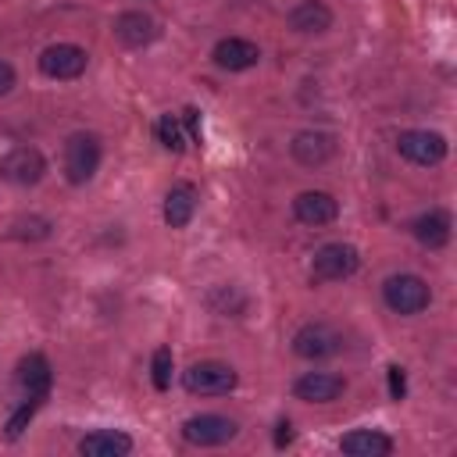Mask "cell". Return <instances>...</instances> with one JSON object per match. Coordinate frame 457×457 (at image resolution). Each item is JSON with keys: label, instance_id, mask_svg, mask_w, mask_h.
Returning a JSON list of instances; mask_svg holds the SVG:
<instances>
[{"label": "cell", "instance_id": "1", "mask_svg": "<svg viewBox=\"0 0 457 457\" xmlns=\"http://www.w3.org/2000/svg\"><path fill=\"white\" fill-rule=\"evenodd\" d=\"M104 146L96 132H71L64 139V179L71 186H86L100 168Z\"/></svg>", "mask_w": 457, "mask_h": 457}, {"label": "cell", "instance_id": "2", "mask_svg": "<svg viewBox=\"0 0 457 457\" xmlns=\"http://www.w3.org/2000/svg\"><path fill=\"white\" fill-rule=\"evenodd\" d=\"M382 300L393 314H421L428 303H432V289L421 275H411V271H400V275H389L382 282Z\"/></svg>", "mask_w": 457, "mask_h": 457}, {"label": "cell", "instance_id": "3", "mask_svg": "<svg viewBox=\"0 0 457 457\" xmlns=\"http://www.w3.org/2000/svg\"><path fill=\"white\" fill-rule=\"evenodd\" d=\"M236 382H239V375L225 361H196L182 371V386L193 396H225L236 389Z\"/></svg>", "mask_w": 457, "mask_h": 457}, {"label": "cell", "instance_id": "4", "mask_svg": "<svg viewBox=\"0 0 457 457\" xmlns=\"http://www.w3.org/2000/svg\"><path fill=\"white\" fill-rule=\"evenodd\" d=\"M361 268V253L350 243H325L311 257V278L314 282H343Z\"/></svg>", "mask_w": 457, "mask_h": 457}, {"label": "cell", "instance_id": "5", "mask_svg": "<svg viewBox=\"0 0 457 457\" xmlns=\"http://www.w3.org/2000/svg\"><path fill=\"white\" fill-rule=\"evenodd\" d=\"M396 150L403 161L411 164H421V168H432L446 157V139L432 129H403L396 136Z\"/></svg>", "mask_w": 457, "mask_h": 457}, {"label": "cell", "instance_id": "6", "mask_svg": "<svg viewBox=\"0 0 457 457\" xmlns=\"http://www.w3.org/2000/svg\"><path fill=\"white\" fill-rule=\"evenodd\" d=\"M89 64V54L75 43H50L43 54H39V71L46 79H57V82H68V79H79Z\"/></svg>", "mask_w": 457, "mask_h": 457}, {"label": "cell", "instance_id": "7", "mask_svg": "<svg viewBox=\"0 0 457 457\" xmlns=\"http://www.w3.org/2000/svg\"><path fill=\"white\" fill-rule=\"evenodd\" d=\"M239 425L225 414H193L182 421V439L193 446H221L228 439H236Z\"/></svg>", "mask_w": 457, "mask_h": 457}, {"label": "cell", "instance_id": "8", "mask_svg": "<svg viewBox=\"0 0 457 457\" xmlns=\"http://www.w3.org/2000/svg\"><path fill=\"white\" fill-rule=\"evenodd\" d=\"M336 350H339V332L325 321H307L293 336V353L303 357V361H325Z\"/></svg>", "mask_w": 457, "mask_h": 457}, {"label": "cell", "instance_id": "9", "mask_svg": "<svg viewBox=\"0 0 457 457\" xmlns=\"http://www.w3.org/2000/svg\"><path fill=\"white\" fill-rule=\"evenodd\" d=\"M43 175H46V157L36 146H14L0 161V179H7L14 186H36Z\"/></svg>", "mask_w": 457, "mask_h": 457}, {"label": "cell", "instance_id": "10", "mask_svg": "<svg viewBox=\"0 0 457 457\" xmlns=\"http://www.w3.org/2000/svg\"><path fill=\"white\" fill-rule=\"evenodd\" d=\"M289 154H293V161L303 164V168H321V164L332 161V154H336V136H332V132H321V129H303V132L293 136Z\"/></svg>", "mask_w": 457, "mask_h": 457}, {"label": "cell", "instance_id": "11", "mask_svg": "<svg viewBox=\"0 0 457 457\" xmlns=\"http://www.w3.org/2000/svg\"><path fill=\"white\" fill-rule=\"evenodd\" d=\"M14 382L21 389L25 400H46L50 396V386H54V371H50V361L43 353H29L18 361V371H14Z\"/></svg>", "mask_w": 457, "mask_h": 457}, {"label": "cell", "instance_id": "12", "mask_svg": "<svg viewBox=\"0 0 457 457\" xmlns=\"http://www.w3.org/2000/svg\"><path fill=\"white\" fill-rule=\"evenodd\" d=\"M293 214H296V221L318 228V225H328V221L339 218V200L332 193H325V189H303L293 200Z\"/></svg>", "mask_w": 457, "mask_h": 457}, {"label": "cell", "instance_id": "13", "mask_svg": "<svg viewBox=\"0 0 457 457\" xmlns=\"http://www.w3.org/2000/svg\"><path fill=\"white\" fill-rule=\"evenodd\" d=\"M211 57L225 71H246V68H253L261 61V50H257V43H250L243 36H228V39H218L214 43Z\"/></svg>", "mask_w": 457, "mask_h": 457}, {"label": "cell", "instance_id": "14", "mask_svg": "<svg viewBox=\"0 0 457 457\" xmlns=\"http://www.w3.org/2000/svg\"><path fill=\"white\" fill-rule=\"evenodd\" d=\"M343 389H346V382L339 375H328V371H307L293 382V396L303 403H332Z\"/></svg>", "mask_w": 457, "mask_h": 457}, {"label": "cell", "instance_id": "15", "mask_svg": "<svg viewBox=\"0 0 457 457\" xmlns=\"http://www.w3.org/2000/svg\"><path fill=\"white\" fill-rule=\"evenodd\" d=\"M450 214L443 211V207H428V211H421L414 221H411V232H414V239L421 243V246H428V250H439V246H446L450 243Z\"/></svg>", "mask_w": 457, "mask_h": 457}, {"label": "cell", "instance_id": "16", "mask_svg": "<svg viewBox=\"0 0 457 457\" xmlns=\"http://www.w3.org/2000/svg\"><path fill=\"white\" fill-rule=\"evenodd\" d=\"M79 453L82 457H125V453H132V436H125L118 428H96L79 439Z\"/></svg>", "mask_w": 457, "mask_h": 457}, {"label": "cell", "instance_id": "17", "mask_svg": "<svg viewBox=\"0 0 457 457\" xmlns=\"http://www.w3.org/2000/svg\"><path fill=\"white\" fill-rule=\"evenodd\" d=\"M114 36L125 46H146V43L157 39V21L150 14H143V11H121L114 18Z\"/></svg>", "mask_w": 457, "mask_h": 457}, {"label": "cell", "instance_id": "18", "mask_svg": "<svg viewBox=\"0 0 457 457\" xmlns=\"http://www.w3.org/2000/svg\"><path fill=\"white\" fill-rule=\"evenodd\" d=\"M339 450L350 457H389L393 453V439L378 428H353L339 439Z\"/></svg>", "mask_w": 457, "mask_h": 457}, {"label": "cell", "instance_id": "19", "mask_svg": "<svg viewBox=\"0 0 457 457\" xmlns=\"http://www.w3.org/2000/svg\"><path fill=\"white\" fill-rule=\"evenodd\" d=\"M289 29L300 36H321L332 29V11L321 0H303L289 11Z\"/></svg>", "mask_w": 457, "mask_h": 457}, {"label": "cell", "instance_id": "20", "mask_svg": "<svg viewBox=\"0 0 457 457\" xmlns=\"http://www.w3.org/2000/svg\"><path fill=\"white\" fill-rule=\"evenodd\" d=\"M196 214V189L189 182H175L164 196V221L168 228H186Z\"/></svg>", "mask_w": 457, "mask_h": 457}, {"label": "cell", "instance_id": "21", "mask_svg": "<svg viewBox=\"0 0 457 457\" xmlns=\"http://www.w3.org/2000/svg\"><path fill=\"white\" fill-rule=\"evenodd\" d=\"M157 139H161V146L164 150H171V154H182L186 150V132H182V121H179V114H161V121H157Z\"/></svg>", "mask_w": 457, "mask_h": 457}, {"label": "cell", "instance_id": "22", "mask_svg": "<svg viewBox=\"0 0 457 457\" xmlns=\"http://www.w3.org/2000/svg\"><path fill=\"white\" fill-rule=\"evenodd\" d=\"M50 228H54V225H50L46 218L32 214V218H18V221L11 225V236H14V239H46Z\"/></svg>", "mask_w": 457, "mask_h": 457}, {"label": "cell", "instance_id": "23", "mask_svg": "<svg viewBox=\"0 0 457 457\" xmlns=\"http://www.w3.org/2000/svg\"><path fill=\"white\" fill-rule=\"evenodd\" d=\"M150 378H154V389H168V386H171V350H168V346H157V350H154Z\"/></svg>", "mask_w": 457, "mask_h": 457}, {"label": "cell", "instance_id": "24", "mask_svg": "<svg viewBox=\"0 0 457 457\" xmlns=\"http://www.w3.org/2000/svg\"><path fill=\"white\" fill-rule=\"evenodd\" d=\"M39 407H43V400H21V407L7 418V439H18V436H21V428L32 421V414H36Z\"/></svg>", "mask_w": 457, "mask_h": 457}, {"label": "cell", "instance_id": "25", "mask_svg": "<svg viewBox=\"0 0 457 457\" xmlns=\"http://www.w3.org/2000/svg\"><path fill=\"white\" fill-rule=\"evenodd\" d=\"M179 121L186 125V139L200 146V143H204V132H200V111H196V107H186V111L179 114Z\"/></svg>", "mask_w": 457, "mask_h": 457}, {"label": "cell", "instance_id": "26", "mask_svg": "<svg viewBox=\"0 0 457 457\" xmlns=\"http://www.w3.org/2000/svg\"><path fill=\"white\" fill-rule=\"evenodd\" d=\"M389 396H393V400H403V396H407V375H403L400 364L389 368Z\"/></svg>", "mask_w": 457, "mask_h": 457}, {"label": "cell", "instance_id": "27", "mask_svg": "<svg viewBox=\"0 0 457 457\" xmlns=\"http://www.w3.org/2000/svg\"><path fill=\"white\" fill-rule=\"evenodd\" d=\"M11 89H14V68L0 57V96H7Z\"/></svg>", "mask_w": 457, "mask_h": 457}, {"label": "cell", "instance_id": "28", "mask_svg": "<svg viewBox=\"0 0 457 457\" xmlns=\"http://www.w3.org/2000/svg\"><path fill=\"white\" fill-rule=\"evenodd\" d=\"M289 439H293V428H289V421H278V432H275V446L282 450Z\"/></svg>", "mask_w": 457, "mask_h": 457}]
</instances>
